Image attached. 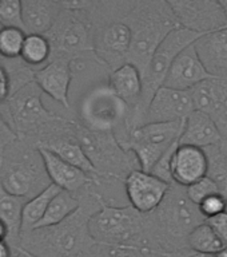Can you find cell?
Segmentation results:
<instances>
[{"mask_svg": "<svg viewBox=\"0 0 227 257\" xmlns=\"http://www.w3.org/2000/svg\"><path fill=\"white\" fill-rule=\"evenodd\" d=\"M208 158V174L219 189V193L227 198V156L218 146L204 149Z\"/></svg>", "mask_w": 227, "mask_h": 257, "instance_id": "4dcf8cb0", "label": "cell"}, {"mask_svg": "<svg viewBox=\"0 0 227 257\" xmlns=\"http://www.w3.org/2000/svg\"><path fill=\"white\" fill-rule=\"evenodd\" d=\"M194 47L212 78L227 79V27L202 35Z\"/></svg>", "mask_w": 227, "mask_h": 257, "instance_id": "d6986e66", "label": "cell"}, {"mask_svg": "<svg viewBox=\"0 0 227 257\" xmlns=\"http://www.w3.org/2000/svg\"><path fill=\"white\" fill-rule=\"evenodd\" d=\"M124 22L131 31L128 63L143 76L158 47L180 26L168 0H134Z\"/></svg>", "mask_w": 227, "mask_h": 257, "instance_id": "3957f363", "label": "cell"}, {"mask_svg": "<svg viewBox=\"0 0 227 257\" xmlns=\"http://www.w3.org/2000/svg\"><path fill=\"white\" fill-rule=\"evenodd\" d=\"M219 148H220V150H222V152H223L224 154L227 156V140H223L222 142H220Z\"/></svg>", "mask_w": 227, "mask_h": 257, "instance_id": "7dc6e473", "label": "cell"}, {"mask_svg": "<svg viewBox=\"0 0 227 257\" xmlns=\"http://www.w3.org/2000/svg\"><path fill=\"white\" fill-rule=\"evenodd\" d=\"M62 189L56 185L51 184L38 196L32 197L27 201L23 209V220H22V236L31 232L38 226L40 221L43 220L44 214L47 212L48 206L51 204L52 198L60 192ZM22 238V237H20Z\"/></svg>", "mask_w": 227, "mask_h": 257, "instance_id": "d4e9b609", "label": "cell"}, {"mask_svg": "<svg viewBox=\"0 0 227 257\" xmlns=\"http://www.w3.org/2000/svg\"><path fill=\"white\" fill-rule=\"evenodd\" d=\"M27 201V198L24 197L15 196L7 192L0 184V220L3 221V224L7 228V242L11 245L12 249L19 248L23 209Z\"/></svg>", "mask_w": 227, "mask_h": 257, "instance_id": "603a6c76", "label": "cell"}, {"mask_svg": "<svg viewBox=\"0 0 227 257\" xmlns=\"http://www.w3.org/2000/svg\"><path fill=\"white\" fill-rule=\"evenodd\" d=\"M128 252L130 250L127 249L118 248V246L95 244L78 257H128Z\"/></svg>", "mask_w": 227, "mask_h": 257, "instance_id": "d590c367", "label": "cell"}, {"mask_svg": "<svg viewBox=\"0 0 227 257\" xmlns=\"http://www.w3.org/2000/svg\"><path fill=\"white\" fill-rule=\"evenodd\" d=\"M192 111H195V107L191 92L162 86L152 96L142 124L184 120Z\"/></svg>", "mask_w": 227, "mask_h": 257, "instance_id": "4fadbf2b", "label": "cell"}, {"mask_svg": "<svg viewBox=\"0 0 227 257\" xmlns=\"http://www.w3.org/2000/svg\"><path fill=\"white\" fill-rule=\"evenodd\" d=\"M75 137L98 176L124 181L130 173L140 169L136 157L120 145L114 133L94 132L78 122Z\"/></svg>", "mask_w": 227, "mask_h": 257, "instance_id": "9c48e42d", "label": "cell"}, {"mask_svg": "<svg viewBox=\"0 0 227 257\" xmlns=\"http://www.w3.org/2000/svg\"><path fill=\"white\" fill-rule=\"evenodd\" d=\"M52 47L46 35H27L20 59L34 71H38L51 60Z\"/></svg>", "mask_w": 227, "mask_h": 257, "instance_id": "4316f807", "label": "cell"}, {"mask_svg": "<svg viewBox=\"0 0 227 257\" xmlns=\"http://www.w3.org/2000/svg\"><path fill=\"white\" fill-rule=\"evenodd\" d=\"M27 34L22 28L2 27L0 28V59H20Z\"/></svg>", "mask_w": 227, "mask_h": 257, "instance_id": "f546056e", "label": "cell"}, {"mask_svg": "<svg viewBox=\"0 0 227 257\" xmlns=\"http://www.w3.org/2000/svg\"><path fill=\"white\" fill-rule=\"evenodd\" d=\"M166 257H214V256L195 252V250H192V249L190 248H183V249H179V250H175V252L166 253Z\"/></svg>", "mask_w": 227, "mask_h": 257, "instance_id": "ab89813d", "label": "cell"}, {"mask_svg": "<svg viewBox=\"0 0 227 257\" xmlns=\"http://www.w3.org/2000/svg\"><path fill=\"white\" fill-rule=\"evenodd\" d=\"M12 94L11 76L8 74L7 67L4 66L3 60L0 59V103L7 100Z\"/></svg>", "mask_w": 227, "mask_h": 257, "instance_id": "8d00e7d4", "label": "cell"}, {"mask_svg": "<svg viewBox=\"0 0 227 257\" xmlns=\"http://www.w3.org/2000/svg\"><path fill=\"white\" fill-rule=\"evenodd\" d=\"M94 182L76 193L80 206L75 213L59 224L23 234L19 248L32 257H78L94 246L96 242L90 233V220L107 205Z\"/></svg>", "mask_w": 227, "mask_h": 257, "instance_id": "7a4b0ae2", "label": "cell"}, {"mask_svg": "<svg viewBox=\"0 0 227 257\" xmlns=\"http://www.w3.org/2000/svg\"><path fill=\"white\" fill-rule=\"evenodd\" d=\"M72 112L75 119L86 128L111 132L118 141L127 132L130 108L116 95L108 82H102L80 92Z\"/></svg>", "mask_w": 227, "mask_h": 257, "instance_id": "52a82bcc", "label": "cell"}, {"mask_svg": "<svg viewBox=\"0 0 227 257\" xmlns=\"http://www.w3.org/2000/svg\"><path fill=\"white\" fill-rule=\"evenodd\" d=\"M148 218L154 250L164 254L188 248V236L207 221L190 200L186 188L176 184L170 185L162 204L148 213Z\"/></svg>", "mask_w": 227, "mask_h": 257, "instance_id": "277c9868", "label": "cell"}, {"mask_svg": "<svg viewBox=\"0 0 227 257\" xmlns=\"http://www.w3.org/2000/svg\"><path fill=\"white\" fill-rule=\"evenodd\" d=\"M90 233L96 244L127 249H151L152 238L148 213L131 205H106L90 220Z\"/></svg>", "mask_w": 227, "mask_h": 257, "instance_id": "5b68a950", "label": "cell"}, {"mask_svg": "<svg viewBox=\"0 0 227 257\" xmlns=\"http://www.w3.org/2000/svg\"><path fill=\"white\" fill-rule=\"evenodd\" d=\"M208 174V158L203 149L179 145L171 162L172 184L187 188Z\"/></svg>", "mask_w": 227, "mask_h": 257, "instance_id": "e0dca14e", "label": "cell"}, {"mask_svg": "<svg viewBox=\"0 0 227 257\" xmlns=\"http://www.w3.org/2000/svg\"><path fill=\"white\" fill-rule=\"evenodd\" d=\"M63 4L58 0H22L24 31L27 35H47L54 27Z\"/></svg>", "mask_w": 227, "mask_h": 257, "instance_id": "44dd1931", "label": "cell"}, {"mask_svg": "<svg viewBox=\"0 0 227 257\" xmlns=\"http://www.w3.org/2000/svg\"><path fill=\"white\" fill-rule=\"evenodd\" d=\"M0 23L4 27L24 30L22 0H0Z\"/></svg>", "mask_w": 227, "mask_h": 257, "instance_id": "1f68e13d", "label": "cell"}, {"mask_svg": "<svg viewBox=\"0 0 227 257\" xmlns=\"http://www.w3.org/2000/svg\"><path fill=\"white\" fill-rule=\"evenodd\" d=\"M200 213L203 214L206 220L214 218V217L219 216L222 213L227 210V198L222 196L220 193L212 194V196L207 197L203 202H200L199 205Z\"/></svg>", "mask_w": 227, "mask_h": 257, "instance_id": "836d02e7", "label": "cell"}, {"mask_svg": "<svg viewBox=\"0 0 227 257\" xmlns=\"http://www.w3.org/2000/svg\"><path fill=\"white\" fill-rule=\"evenodd\" d=\"M224 80L226 79L210 78L190 90L195 110L211 115L216 103H218V99H219Z\"/></svg>", "mask_w": 227, "mask_h": 257, "instance_id": "83f0119b", "label": "cell"}, {"mask_svg": "<svg viewBox=\"0 0 227 257\" xmlns=\"http://www.w3.org/2000/svg\"><path fill=\"white\" fill-rule=\"evenodd\" d=\"M199 34L191 32L186 28H176L170 35L163 40L158 50L155 51L151 62L148 64L147 70L143 75V95L140 100L139 110L136 112L135 118L132 120L130 130L136 126H142V120L148 104L151 102L152 96L155 92L163 86L166 76H167L170 68H171L174 60L180 52L186 50L188 46H191L199 39Z\"/></svg>", "mask_w": 227, "mask_h": 257, "instance_id": "8fae6325", "label": "cell"}, {"mask_svg": "<svg viewBox=\"0 0 227 257\" xmlns=\"http://www.w3.org/2000/svg\"><path fill=\"white\" fill-rule=\"evenodd\" d=\"M214 257H227V245H226V246H224L223 249H220L219 252L216 253V254Z\"/></svg>", "mask_w": 227, "mask_h": 257, "instance_id": "bcb514c9", "label": "cell"}, {"mask_svg": "<svg viewBox=\"0 0 227 257\" xmlns=\"http://www.w3.org/2000/svg\"><path fill=\"white\" fill-rule=\"evenodd\" d=\"M220 3V7L223 10V14H224V18H226V22H227V0H219Z\"/></svg>", "mask_w": 227, "mask_h": 257, "instance_id": "f6af8a7d", "label": "cell"}, {"mask_svg": "<svg viewBox=\"0 0 227 257\" xmlns=\"http://www.w3.org/2000/svg\"><path fill=\"white\" fill-rule=\"evenodd\" d=\"M226 212H227V210H226Z\"/></svg>", "mask_w": 227, "mask_h": 257, "instance_id": "f907efd6", "label": "cell"}, {"mask_svg": "<svg viewBox=\"0 0 227 257\" xmlns=\"http://www.w3.org/2000/svg\"><path fill=\"white\" fill-rule=\"evenodd\" d=\"M222 141L223 138L216 126L215 120L206 112L195 110L184 119L179 145L195 146L204 150L211 146H218Z\"/></svg>", "mask_w": 227, "mask_h": 257, "instance_id": "7402d4cb", "label": "cell"}, {"mask_svg": "<svg viewBox=\"0 0 227 257\" xmlns=\"http://www.w3.org/2000/svg\"><path fill=\"white\" fill-rule=\"evenodd\" d=\"M207 222L211 225V228L220 237V240L223 241V244L227 245V212L222 213L214 218H210V220H207Z\"/></svg>", "mask_w": 227, "mask_h": 257, "instance_id": "f35d334b", "label": "cell"}, {"mask_svg": "<svg viewBox=\"0 0 227 257\" xmlns=\"http://www.w3.org/2000/svg\"><path fill=\"white\" fill-rule=\"evenodd\" d=\"M2 27H3V26H2V23H0V28H2Z\"/></svg>", "mask_w": 227, "mask_h": 257, "instance_id": "c3c4849f", "label": "cell"}, {"mask_svg": "<svg viewBox=\"0 0 227 257\" xmlns=\"http://www.w3.org/2000/svg\"><path fill=\"white\" fill-rule=\"evenodd\" d=\"M35 82L26 84L0 103L3 115L19 140L38 149L46 148L56 138L74 134L78 120L71 111L54 110Z\"/></svg>", "mask_w": 227, "mask_h": 257, "instance_id": "6da1fadb", "label": "cell"}, {"mask_svg": "<svg viewBox=\"0 0 227 257\" xmlns=\"http://www.w3.org/2000/svg\"><path fill=\"white\" fill-rule=\"evenodd\" d=\"M63 10L47 38L52 47L51 59H78L94 52V28L84 10L86 0L62 2Z\"/></svg>", "mask_w": 227, "mask_h": 257, "instance_id": "ba28073f", "label": "cell"}, {"mask_svg": "<svg viewBox=\"0 0 227 257\" xmlns=\"http://www.w3.org/2000/svg\"><path fill=\"white\" fill-rule=\"evenodd\" d=\"M210 78L212 76L204 68L203 63L200 62L199 56L196 54L194 44H191L176 56L166 76L163 86L175 90L190 91L203 80Z\"/></svg>", "mask_w": 227, "mask_h": 257, "instance_id": "2e32d148", "label": "cell"}, {"mask_svg": "<svg viewBox=\"0 0 227 257\" xmlns=\"http://www.w3.org/2000/svg\"><path fill=\"white\" fill-rule=\"evenodd\" d=\"M210 116L215 120L216 126L222 134V138L227 140V79L223 82L218 103Z\"/></svg>", "mask_w": 227, "mask_h": 257, "instance_id": "e575fe53", "label": "cell"}, {"mask_svg": "<svg viewBox=\"0 0 227 257\" xmlns=\"http://www.w3.org/2000/svg\"><path fill=\"white\" fill-rule=\"evenodd\" d=\"M128 257H166V254L151 249H132L128 252Z\"/></svg>", "mask_w": 227, "mask_h": 257, "instance_id": "60d3db41", "label": "cell"}, {"mask_svg": "<svg viewBox=\"0 0 227 257\" xmlns=\"http://www.w3.org/2000/svg\"><path fill=\"white\" fill-rule=\"evenodd\" d=\"M14 249L7 240H0V257H12Z\"/></svg>", "mask_w": 227, "mask_h": 257, "instance_id": "b9f144b4", "label": "cell"}, {"mask_svg": "<svg viewBox=\"0 0 227 257\" xmlns=\"http://www.w3.org/2000/svg\"><path fill=\"white\" fill-rule=\"evenodd\" d=\"M108 83L116 92V95L130 108V116L127 120L128 132L136 112L139 110L140 100L143 95V76L134 64L126 63L110 74Z\"/></svg>", "mask_w": 227, "mask_h": 257, "instance_id": "ac0fdd59", "label": "cell"}, {"mask_svg": "<svg viewBox=\"0 0 227 257\" xmlns=\"http://www.w3.org/2000/svg\"><path fill=\"white\" fill-rule=\"evenodd\" d=\"M34 82L52 102L72 112L70 102L72 70L70 60L51 59L44 67L35 71Z\"/></svg>", "mask_w": 227, "mask_h": 257, "instance_id": "9a60e30c", "label": "cell"}, {"mask_svg": "<svg viewBox=\"0 0 227 257\" xmlns=\"http://www.w3.org/2000/svg\"><path fill=\"white\" fill-rule=\"evenodd\" d=\"M186 192H187V196L190 197V200H191L194 204L199 205L200 202H203L207 197L219 193V189H218V185L207 176L204 177V178H202V180L196 181L195 184L187 186V188H186Z\"/></svg>", "mask_w": 227, "mask_h": 257, "instance_id": "d6a6232c", "label": "cell"}, {"mask_svg": "<svg viewBox=\"0 0 227 257\" xmlns=\"http://www.w3.org/2000/svg\"><path fill=\"white\" fill-rule=\"evenodd\" d=\"M8 230L6 228V225L3 224V221L0 220V240H7Z\"/></svg>", "mask_w": 227, "mask_h": 257, "instance_id": "ee69618b", "label": "cell"}, {"mask_svg": "<svg viewBox=\"0 0 227 257\" xmlns=\"http://www.w3.org/2000/svg\"><path fill=\"white\" fill-rule=\"evenodd\" d=\"M0 184L15 196L32 198L52 184L40 149L22 140L4 149L0 156Z\"/></svg>", "mask_w": 227, "mask_h": 257, "instance_id": "8992f818", "label": "cell"}, {"mask_svg": "<svg viewBox=\"0 0 227 257\" xmlns=\"http://www.w3.org/2000/svg\"><path fill=\"white\" fill-rule=\"evenodd\" d=\"M79 206L80 200L78 194L66 192V190H60L52 198L51 204L48 206L43 220L40 221L35 229L59 224V222H62V221H64L66 218L71 216L72 213H75L79 209Z\"/></svg>", "mask_w": 227, "mask_h": 257, "instance_id": "484cf974", "label": "cell"}, {"mask_svg": "<svg viewBox=\"0 0 227 257\" xmlns=\"http://www.w3.org/2000/svg\"><path fill=\"white\" fill-rule=\"evenodd\" d=\"M43 149L54 153V154L60 157L66 162L74 165L76 168L82 169L83 172L88 173V174L98 176L95 169L92 166L91 161L88 160L87 154L84 153L83 148L80 146V144L76 140L75 133L74 134H68V136L60 137V138H56L55 141H52L51 144H48Z\"/></svg>", "mask_w": 227, "mask_h": 257, "instance_id": "cb8c5ba5", "label": "cell"}, {"mask_svg": "<svg viewBox=\"0 0 227 257\" xmlns=\"http://www.w3.org/2000/svg\"><path fill=\"white\" fill-rule=\"evenodd\" d=\"M0 156H2V154H0Z\"/></svg>", "mask_w": 227, "mask_h": 257, "instance_id": "681fc988", "label": "cell"}, {"mask_svg": "<svg viewBox=\"0 0 227 257\" xmlns=\"http://www.w3.org/2000/svg\"><path fill=\"white\" fill-rule=\"evenodd\" d=\"M182 28L204 35L227 27L219 0H168Z\"/></svg>", "mask_w": 227, "mask_h": 257, "instance_id": "7c38bea8", "label": "cell"}, {"mask_svg": "<svg viewBox=\"0 0 227 257\" xmlns=\"http://www.w3.org/2000/svg\"><path fill=\"white\" fill-rule=\"evenodd\" d=\"M16 140H19L16 134L12 132V128L10 127V124L6 122L3 115L0 114V154L3 153V150L11 144H14Z\"/></svg>", "mask_w": 227, "mask_h": 257, "instance_id": "74e56055", "label": "cell"}, {"mask_svg": "<svg viewBox=\"0 0 227 257\" xmlns=\"http://www.w3.org/2000/svg\"><path fill=\"white\" fill-rule=\"evenodd\" d=\"M12 257H32V256L31 254H28L27 252H24L23 249L15 248L14 249V252H12Z\"/></svg>", "mask_w": 227, "mask_h": 257, "instance_id": "7bdbcfd3", "label": "cell"}, {"mask_svg": "<svg viewBox=\"0 0 227 257\" xmlns=\"http://www.w3.org/2000/svg\"><path fill=\"white\" fill-rule=\"evenodd\" d=\"M170 185L166 181L160 180L151 173L143 170H134L124 180V192L128 204L138 212H154L164 200Z\"/></svg>", "mask_w": 227, "mask_h": 257, "instance_id": "5bb4252c", "label": "cell"}, {"mask_svg": "<svg viewBox=\"0 0 227 257\" xmlns=\"http://www.w3.org/2000/svg\"><path fill=\"white\" fill-rule=\"evenodd\" d=\"M183 126L184 120L142 124L131 128L119 142L136 157L140 170L151 173L160 157L174 145L179 144Z\"/></svg>", "mask_w": 227, "mask_h": 257, "instance_id": "30bf717a", "label": "cell"}, {"mask_svg": "<svg viewBox=\"0 0 227 257\" xmlns=\"http://www.w3.org/2000/svg\"><path fill=\"white\" fill-rule=\"evenodd\" d=\"M187 245L188 248L195 252L210 254V256H215L220 249L226 246L207 221L192 230L191 234L188 236Z\"/></svg>", "mask_w": 227, "mask_h": 257, "instance_id": "f1b7e54d", "label": "cell"}, {"mask_svg": "<svg viewBox=\"0 0 227 257\" xmlns=\"http://www.w3.org/2000/svg\"><path fill=\"white\" fill-rule=\"evenodd\" d=\"M40 152L43 156L50 180L52 184L56 185L62 190L76 194L87 185L95 181L96 176L88 174V173L83 172L82 169L68 164L54 153L48 152L46 149H40Z\"/></svg>", "mask_w": 227, "mask_h": 257, "instance_id": "ffe728a7", "label": "cell"}]
</instances>
